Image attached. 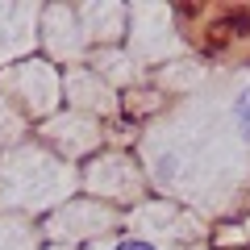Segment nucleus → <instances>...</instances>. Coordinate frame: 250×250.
Segmentation results:
<instances>
[{"mask_svg": "<svg viewBox=\"0 0 250 250\" xmlns=\"http://www.w3.org/2000/svg\"><path fill=\"white\" fill-rule=\"evenodd\" d=\"M196 42L205 54H217V59H229V54L246 50L250 46V9L246 4H221V9H200L196 13Z\"/></svg>", "mask_w": 250, "mask_h": 250, "instance_id": "f257e3e1", "label": "nucleus"}, {"mask_svg": "<svg viewBox=\"0 0 250 250\" xmlns=\"http://www.w3.org/2000/svg\"><path fill=\"white\" fill-rule=\"evenodd\" d=\"M233 125H238V134L250 142V88H242L238 100H233Z\"/></svg>", "mask_w": 250, "mask_h": 250, "instance_id": "f03ea898", "label": "nucleus"}, {"mask_svg": "<svg viewBox=\"0 0 250 250\" xmlns=\"http://www.w3.org/2000/svg\"><path fill=\"white\" fill-rule=\"evenodd\" d=\"M113 250H159V246H150V242H138V238H129V242H117Z\"/></svg>", "mask_w": 250, "mask_h": 250, "instance_id": "7ed1b4c3", "label": "nucleus"}]
</instances>
